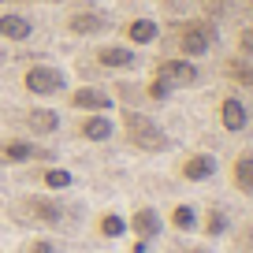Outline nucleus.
<instances>
[{
	"label": "nucleus",
	"instance_id": "nucleus-15",
	"mask_svg": "<svg viewBox=\"0 0 253 253\" xmlns=\"http://www.w3.org/2000/svg\"><path fill=\"white\" fill-rule=\"evenodd\" d=\"M134 48H126V45H104L97 48V63L101 67H112V71H123V67H134Z\"/></svg>",
	"mask_w": 253,
	"mask_h": 253
},
{
	"label": "nucleus",
	"instance_id": "nucleus-16",
	"mask_svg": "<svg viewBox=\"0 0 253 253\" xmlns=\"http://www.w3.org/2000/svg\"><path fill=\"white\" fill-rule=\"evenodd\" d=\"M104 26H108V19H104L101 11H79V15L67 19V30L79 34V38H86V34H101Z\"/></svg>",
	"mask_w": 253,
	"mask_h": 253
},
{
	"label": "nucleus",
	"instance_id": "nucleus-8",
	"mask_svg": "<svg viewBox=\"0 0 253 253\" xmlns=\"http://www.w3.org/2000/svg\"><path fill=\"white\" fill-rule=\"evenodd\" d=\"M216 171H220V164H216L212 153H190L179 168V175L186 182H209V179H216Z\"/></svg>",
	"mask_w": 253,
	"mask_h": 253
},
{
	"label": "nucleus",
	"instance_id": "nucleus-13",
	"mask_svg": "<svg viewBox=\"0 0 253 253\" xmlns=\"http://www.w3.org/2000/svg\"><path fill=\"white\" fill-rule=\"evenodd\" d=\"M231 182H235L238 194L253 198V149H246V153L235 157V164H231Z\"/></svg>",
	"mask_w": 253,
	"mask_h": 253
},
{
	"label": "nucleus",
	"instance_id": "nucleus-10",
	"mask_svg": "<svg viewBox=\"0 0 253 253\" xmlns=\"http://www.w3.org/2000/svg\"><path fill=\"white\" fill-rule=\"evenodd\" d=\"M71 108H79V112H112V97H108V89L79 86L71 93Z\"/></svg>",
	"mask_w": 253,
	"mask_h": 253
},
{
	"label": "nucleus",
	"instance_id": "nucleus-5",
	"mask_svg": "<svg viewBox=\"0 0 253 253\" xmlns=\"http://www.w3.org/2000/svg\"><path fill=\"white\" fill-rule=\"evenodd\" d=\"M38 160L52 164V149L30 142V138H8V142H0V164H38Z\"/></svg>",
	"mask_w": 253,
	"mask_h": 253
},
{
	"label": "nucleus",
	"instance_id": "nucleus-18",
	"mask_svg": "<svg viewBox=\"0 0 253 253\" xmlns=\"http://www.w3.org/2000/svg\"><path fill=\"white\" fill-rule=\"evenodd\" d=\"M201 235L205 238H223L227 235V212H223L220 205H209L205 212H201Z\"/></svg>",
	"mask_w": 253,
	"mask_h": 253
},
{
	"label": "nucleus",
	"instance_id": "nucleus-20",
	"mask_svg": "<svg viewBox=\"0 0 253 253\" xmlns=\"http://www.w3.org/2000/svg\"><path fill=\"white\" fill-rule=\"evenodd\" d=\"M41 186L45 190H71L75 171H67V168H45V171H41Z\"/></svg>",
	"mask_w": 253,
	"mask_h": 253
},
{
	"label": "nucleus",
	"instance_id": "nucleus-1",
	"mask_svg": "<svg viewBox=\"0 0 253 253\" xmlns=\"http://www.w3.org/2000/svg\"><path fill=\"white\" fill-rule=\"evenodd\" d=\"M123 130H126V142L134 145V149H142V153H164L168 145H171L164 126H160L157 119H149L145 112H134V108L123 112Z\"/></svg>",
	"mask_w": 253,
	"mask_h": 253
},
{
	"label": "nucleus",
	"instance_id": "nucleus-2",
	"mask_svg": "<svg viewBox=\"0 0 253 253\" xmlns=\"http://www.w3.org/2000/svg\"><path fill=\"white\" fill-rule=\"evenodd\" d=\"M198 82V67L190 60H164L157 67V79L149 82V97L153 101H168L171 89H186Z\"/></svg>",
	"mask_w": 253,
	"mask_h": 253
},
{
	"label": "nucleus",
	"instance_id": "nucleus-9",
	"mask_svg": "<svg viewBox=\"0 0 253 253\" xmlns=\"http://www.w3.org/2000/svg\"><path fill=\"white\" fill-rule=\"evenodd\" d=\"M79 134L86 142H108L116 134V123H112L108 112H86V119L79 123Z\"/></svg>",
	"mask_w": 253,
	"mask_h": 253
},
{
	"label": "nucleus",
	"instance_id": "nucleus-6",
	"mask_svg": "<svg viewBox=\"0 0 253 253\" xmlns=\"http://www.w3.org/2000/svg\"><path fill=\"white\" fill-rule=\"evenodd\" d=\"M126 231H130L138 242L153 246V238H160V231H164V216H160L153 205H138L134 212H130V220H126Z\"/></svg>",
	"mask_w": 253,
	"mask_h": 253
},
{
	"label": "nucleus",
	"instance_id": "nucleus-14",
	"mask_svg": "<svg viewBox=\"0 0 253 253\" xmlns=\"http://www.w3.org/2000/svg\"><path fill=\"white\" fill-rule=\"evenodd\" d=\"M34 34V23L26 15H19V11H4L0 15V38L4 41H26Z\"/></svg>",
	"mask_w": 253,
	"mask_h": 253
},
{
	"label": "nucleus",
	"instance_id": "nucleus-17",
	"mask_svg": "<svg viewBox=\"0 0 253 253\" xmlns=\"http://www.w3.org/2000/svg\"><path fill=\"white\" fill-rule=\"evenodd\" d=\"M26 126H30L34 134H56V130H60V112L30 108V112H26Z\"/></svg>",
	"mask_w": 253,
	"mask_h": 253
},
{
	"label": "nucleus",
	"instance_id": "nucleus-4",
	"mask_svg": "<svg viewBox=\"0 0 253 253\" xmlns=\"http://www.w3.org/2000/svg\"><path fill=\"white\" fill-rule=\"evenodd\" d=\"M23 86H26V93H34V97H56V93L67 89V75H63L60 67H52V63H34V67H26Z\"/></svg>",
	"mask_w": 253,
	"mask_h": 253
},
{
	"label": "nucleus",
	"instance_id": "nucleus-22",
	"mask_svg": "<svg viewBox=\"0 0 253 253\" xmlns=\"http://www.w3.org/2000/svg\"><path fill=\"white\" fill-rule=\"evenodd\" d=\"M231 75H235L242 86H253V63L250 60H235L231 63Z\"/></svg>",
	"mask_w": 253,
	"mask_h": 253
},
{
	"label": "nucleus",
	"instance_id": "nucleus-11",
	"mask_svg": "<svg viewBox=\"0 0 253 253\" xmlns=\"http://www.w3.org/2000/svg\"><path fill=\"white\" fill-rule=\"evenodd\" d=\"M168 227L179 231V235H194V231L201 227V209L190 205V201H179V205L168 212Z\"/></svg>",
	"mask_w": 253,
	"mask_h": 253
},
{
	"label": "nucleus",
	"instance_id": "nucleus-23",
	"mask_svg": "<svg viewBox=\"0 0 253 253\" xmlns=\"http://www.w3.org/2000/svg\"><path fill=\"white\" fill-rule=\"evenodd\" d=\"M23 253H60V250H56L52 238H30V242L23 246Z\"/></svg>",
	"mask_w": 253,
	"mask_h": 253
},
{
	"label": "nucleus",
	"instance_id": "nucleus-21",
	"mask_svg": "<svg viewBox=\"0 0 253 253\" xmlns=\"http://www.w3.org/2000/svg\"><path fill=\"white\" fill-rule=\"evenodd\" d=\"M97 231H101L104 238H123V235H126V216H119V212H101Z\"/></svg>",
	"mask_w": 253,
	"mask_h": 253
},
{
	"label": "nucleus",
	"instance_id": "nucleus-25",
	"mask_svg": "<svg viewBox=\"0 0 253 253\" xmlns=\"http://www.w3.org/2000/svg\"><path fill=\"white\" fill-rule=\"evenodd\" d=\"M175 253H209V250H198V246H190V242L179 238V242H175Z\"/></svg>",
	"mask_w": 253,
	"mask_h": 253
},
{
	"label": "nucleus",
	"instance_id": "nucleus-3",
	"mask_svg": "<svg viewBox=\"0 0 253 253\" xmlns=\"http://www.w3.org/2000/svg\"><path fill=\"white\" fill-rule=\"evenodd\" d=\"M63 212H67V209H63L56 198H45V194L23 198V201L15 205V220L38 223V227H60V223H63Z\"/></svg>",
	"mask_w": 253,
	"mask_h": 253
},
{
	"label": "nucleus",
	"instance_id": "nucleus-7",
	"mask_svg": "<svg viewBox=\"0 0 253 253\" xmlns=\"http://www.w3.org/2000/svg\"><path fill=\"white\" fill-rule=\"evenodd\" d=\"M179 48H182V60H194V56H205L212 48V26L205 23H186L179 34Z\"/></svg>",
	"mask_w": 253,
	"mask_h": 253
},
{
	"label": "nucleus",
	"instance_id": "nucleus-12",
	"mask_svg": "<svg viewBox=\"0 0 253 253\" xmlns=\"http://www.w3.org/2000/svg\"><path fill=\"white\" fill-rule=\"evenodd\" d=\"M220 123H223V130H231V134L246 130L250 112H246V104L238 101V97H223V101H220Z\"/></svg>",
	"mask_w": 253,
	"mask_h": 253
},
{
	"label": "nucleus",
	"instance_id": "nucleus-24",
	"mask_svg": "<svg viewBox=\"0 0 253 253\" xmlns=\"http://www.w3.org/2000/svg\"><path fill=\"white\" fill-rule=\"evenodd\" d=\"M238 52H242V60H253V26L238 34Z\"/></svg>",
	"mask_w": 253,
	"mask_h": 253
},
{
	"label": "nucleus",
	"instance_id": "nucleus-19",
	"mask_svg": "<svg viewBox=\"0 0 253 253\" xmlns=\"http://www.w3.org/2000/svg\"><path fill=\"white\" fill-rule=\"evenodd\" d=\"M157 38H160V26L153 19H134V23L126 26V41L130 45H153Z\"/></svg>",
	"mask_w": 253,
	"mask_h": 253
}]
</instances>
